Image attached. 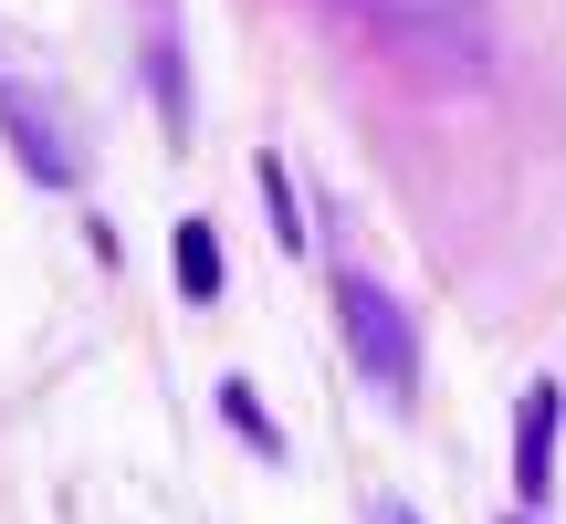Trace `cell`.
Listing matches in <instances>:
<instances>
[{
  "mask_svg": "<svg viewBox=\"0 0 566 524\" xmlns=\"http://www.w3.org/2000/svg\"><path fill=\"white\" fill-rule=\"evenodd\" d=\"M336 11H357L388 53L430 63L451 84H472L493 63V0H336Z\"/></svg>",
  "mask_w": 566,
  "mask_h": 524,
  "instance_id": "obj_1",
  "label": "cell"
},
{
  "mask_svg": "<svg viewBox=\"0 0 566 524\" xmlns=\"http://www.w3.org/2000/svg\"><path fill=\"white\" fill-rule=\"evenodd\" d=\"M336 325H346V357L367 367V388H378V399H409V388H420V336H409L399 294H388V283H367L357 262L336 273Z\"/></svg>",
  "mask_w": 566,
  "mask_h": 524,
  "instance_id": "obj_2",
  "label": "cell"
},
{
  "mask_svg": "<svg viewBox=\"0 0 566 524\" xmlns=\"http://www.w3.org/2000/svg\"><path fill=\"white\" fill-rule=\"evenodd\" d=\"M0 137L21 147V168H32L42 189H74V179H84V158H74V137H63V116L32 95V84H0Z\"/></svg>",
  "mask_w": 566,
  "mask_h": 524,
  "instance_id": "obj_3",
  "label": "cell"
},
{
  "mask_svg": "<svg viewBox=\"0 0 566 524\" xmlns=\"http://www.w3.org/2000/svg\"><path fill=\"white\" fill-rule=\"evenodd\" d=\"M556 378H535L525 388V409H514V483H525V504H535V493H546L556 483Z\"/></svg>",
  "mask_w": 566,
  "mask_h": 524,
  "instance_id": "obj_4",
  "label": "cell"
},
{
  "mask_svg": "<svg viewBox=\"0 0 566 524\" xmlns=\"http://www.w3.org/2000/svg\"><path fill=\"white\" fill-rule=\"evenodd\" d=\"M168 262H179V294L189 304H221V231H210V221H179Z\"/></svg>",
  "mask_w": 566,
  "mask_h": 524,
  "instance_id": "obj_5",
  "label": "cell"
},
{
  "mask_svg": "<svg viewBox=\"0 0 566 524\" xmlns=\"http://www.w3.org/2000/svg\"><path fill=\"white\" fill-rule=\"evenodd\" d=\"M221 409H231V430H242V441H252V451H263V462H283V430L263 420V409H252V388H242V378H231V388H221Z\"/></svg>",
  "mask_w": 566,
  "mask_h": 524,
  "instance_id": "obj_6",
  "label": "cell"
},
{
  "mask_svg": "<svg viewBox=\"0 0 566 524\" xmlns=\"http://www.w3.org/2000/svg\"><path fill=\"white\" fill-rule=\"evenodd\" d=\"M378 524H409V514H399V504H388V514H378Z\"/></svg>",
  "mask_w": 566,
  "mask_h": 524,
  "instance_id": "obj_7",
  "label": "cell"
}]
</instances>
